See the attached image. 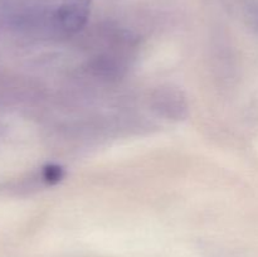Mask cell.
I'll return each instance as SVG.
<instances>
[{"instance_id":"obj_1","label":"cell","mask_w":258,"mask_h":257,"mask_svg":"<svg viewBox=\"0 0 258 257\" xmlns=\"http://www.w3.org/2000/svg\"><path fill=\"white\" fill-rule=\"evenodd\" d=\"M91 0H63L57 12L59 27L67 33H76L85 27L90 14Z\"/></svg>"},{"instance_id":"obj_2","label":"cell","mask_w":258,"mask_h":257,"mask_svg":"<svg viewBox=\"0 0 258 257\" xmlns=\"http://www.w3.org/2000/svg\"><path fill=\"white\" fill-rule=\"evenodd\" d=\"M44 178L49 183H58L63 178V169L58 165L47 166L44 171Z\"/></svg>"}]
</instances>
